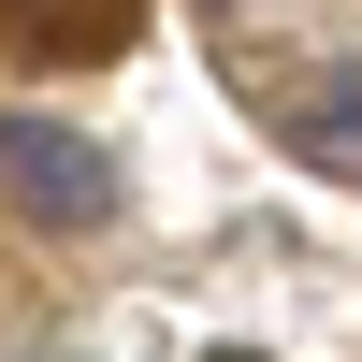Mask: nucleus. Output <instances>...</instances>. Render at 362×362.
Instances as JSON below:
<instances>
[{
    "instance_id": "obj_1",
    "label": "nucleus",
    "mask_w": 362,
    "mask_h": 362,
    "mask_svg": "<svg viewBox=\"0 0 362 362\" xmlns=\"http://www.w3.org/2000/svg\"><path fill=\"white\" fill-rule=\"evenodd\" d=\"M0 189H15L44 232H102L116 218V160L73 131V116H0Z\"/></svg>"
},
{
    "instance_id": "obj_2",
    "label": "nucleus",
    "mask_w": 362,
    "mask_h": 362,
    "mask_svg": "<svg viewBox=\"0 0 362 362\" xmlns=\"http://www.w3.org/2000/svg\"><path fill=\"white\" fill-rule=\"evenodd\" d=\"M290 145H305V174H362V73H319L290 102Z\"/></svg>"
}]
</instances>
